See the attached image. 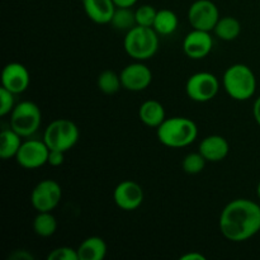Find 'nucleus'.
I'll use <instances>...</instances> for the list:
<instances>
[{"label": "nucleus", "instance_id": "obj_1", "mask_svg": "<svg viewBox=\"0 0 260 260\" xmlns=\"http://www.w3.org/2000/svg\"><path fill=\"white\" fill-rule=\"evenodd\" d=\"M218 229L229 241H248L260 231V206L249 198L233 200L221 211Z\"/></svg>", "mask_w": 260, "mask_h": 260}, {"label": "nucleus", "instance_id": "obj_2", "mask_svg": "<svg viewBox=\"0 0 260 260\" xmlns=\"http://www.w3.org/2000/svg\"><path fill=\"white\" fill-rule=\"evenodd\" d=\"M160 144L170 149H183L192 145L198 137V127L188 117H170L156 128Z\"/></svg>", "mask_w": 260, "mask_h": 260}, {"label": "nucleus", "instance_id": "obj_3", "mask_svg": "<svg viewBox=\"0 0 260 260\" xmlns=\"http://www.w3.org/2000/svg\"><path fill=\"white\" fill-rule=\"evenodd\" d=\"M222 84L228 95L238 102L249 101L256 91L255 74L245 63L229 66L223 74Z\"/></svg>", "mask_w": 260, "mask_h": 260}, {"label": "nucleus", "instance_id": "obj_4", "mask_svg": "<svg viewBox=\"0 0 260 260\" xmlns=\"http://www.w3.org/2000/svg\"><path fill=\"white\" fill-rule=\"evenodd\" d=\"M123 48L135 61H146L154 57L159 50V35L152 27L135 25L126 32Z\"/></svg>", "mask_w": 260, "mask_h": 260}, {"label": "nucleus", "instance_id": "obj_5", "mask_svg": "<svg viewBox=\"0 0 260 260\" xmlns=\"http://www.w3.org/2000/svg\"><path fill=\"white\" fill-rule=\"evenodd\" d=\"M79 137V127L68 118L53 119L43 132V141L46 142L48 149L60 150L63 152L73 149L78 144Z\"/></svg>", "mask_w": 260, "mask_h": 260}, {"label": "nucleus", "instance_id": "obj_6", "mask_svg": "<svg viewBox=\"0 0 260 260\" xmlns=\"http://www.w3.org/2000/svg\"><path fill=\"white\" fill-rule=\"evenodd\" d=\"M42 123L41 108L30 101H23L15 104L10 112L9 127L22 137H30L40 129Z\"/></svg>", "mask_w": 260, "mask_h": 260}, {"label": "nucleus", "instance_id": "obj_7", "mask_svg": "<svg viewBox=\"0 0 260 260\" xmlns=\"http://www.w3.org/2000/svg\"><path fill=\"white\" fill-rule=\"evenodd\" d=\"M220 90V80L208 71H200L188 78L185 83V93L188 98L197 103H207L217 95Z\"/></svg>", "mask_w": 260, "mask_h": 260}, {"label": "nucleus", "instance_id": "obj_8", "mask_svg": "<svg viewBox=\"0 0 260 260\" xmlns=\"http://www.w3.org/2000/svg\"><path fill=\"white\" fill-rule=\"evenodd\" d=\"M62 198V188L56 180L43 179L30 193V205L37 212H52Z\"/></svg>", "mask_w": 260, "mask_h": 260}, {"label": "nucleus", "instance_id": "obj_9", "mask_svg": "<svg viewBox=\"0 0 260 260\" xmlns=\"http://www.w3.org/2000/svg\"><path fill=\"white\" fill-rule=\"evenodd\" d=\"M50 149L43 140L29 139L23 141L14 157L18 165L27 170H35L47 164Z\"/></svg>", "mask_w": 260, "mask_h": 260}, {"label": "nucleus", "instance_id": "obj_10", "mask_svg": "<svg viewBox=\"0 0 260 260\" xmlns=\"http://www.w3.org/2000/svg\"><path fill=\"white\" fill-rule=\"evenodd\" d=\"M220 19V10L211 0H196L188 9V22L194 29L211 32Z\"/></svg>", "mask_w": 260, "mask_h": 260}, {"label": "nucleus", "instance_id": "obj_11", "mask_svg": "<svg viewBox=\"0 0 260 260\" xmlns=\"http://www.w3.org/2000/svg\"><path fill=\"white\" fill-rule=\"evenodd\" d=\"M122 88L128 91H142L150 86L152 81V73L144 61H135L128 63L119 73Z\"/></svg>", "mask_w": 260, "mask_h": 260}, {"label": "nucleus", "instance_id": "obj_12", "mask_svg": "<svg viewBox=\"0 0 260 260\" xmlns=\"http://www.w3.org/2000/svg\"><path fill=\"white\" fill-rule=\"evenodd\" d=\"M144 189L134 180H123L113 190V200L117 207L126 212L137 210L144 202Z\"/></svg>", "mask_w": 260, "mask_h": 260}, {"label": "nucleus", "instance_id": "obj_13", "mask_svg": "<svg viewBox=\"0 0 260 260\" xmlns=\"http://www.w3.org/2000/svg\"><path fill=\"white\" fill-rule=\"evenodd\" d=\"M213 48V38L211 32L193 28L183 40V52L192 60H202L207 57Z\"/></svg>", "mask_w": 260, "mask_h": 260}, {"label": "nucleus", "instance_id": "obj_14", "mask_svg": "<svg viewBox=\"0 0 260 260\" xmlns=\"http://www.w3.org/2000/svg\"><path fill=\"white\" fill-rule=\"evenodd\" d=\"M30 84V74L20 62H9L2 71V86L14 94H22Z\"/></svg>", "mask_w": 260, "mask_h": 260}, {"label": "nucleus", "instance_id": "obj_15", "mask_svg": "<svg viewBox=\"0 0 260 260\" xmlns=\"http://www.w3.org/2000/svg\"><path fill=\"white\" fill-rule=\"evenodd\" d=\"M198 151L207 161L218 162L226 159L230 151V145L228 140L221 135H210L200 142Z\"/></svg>", "mask_w": 260, "mask_h": 260}, {"label": "nucleus", "instance_id": "obj_16", "mask_svg": "<svg viewBox=\"0 0 260 260\" xmlns=\"http://www.w3.org/2000/svg\"><path fill=\"white\" fill-rule=\"evenodd\" d=\"M84 12L96 24H109L116 12L113 0H83Z\"/></svg>", "mask_w": 260, "mask_h": 260}, {"label": "nucleus", "instance_id": "obj_17", "mask_svg": "<svg viewBox=\"0 0 260 260\" xmlns=\"http://www.w3.org/2000/svg\"><path fill=\"white\" fill-rule=\"evenodd\" d=\"M139 118L145 126L157 128L167 118L165 108L159 101L149 99L145 101L139 108Z\"/></svg>", "mask_w": 260, "mask_h": 260}, {"label": "nucleus", "instance_id": "obj_18", "mask_svg": "<svg viewBox=\"0 0 260 260\" xmlns=\"http://www.w3.org/2000/svg\"><path fill=\"white\" fill-rule=\"evenodd\" d=\"M107 244L101 236H89L78 248L79 260H103L107 255Z\"/></svg>", "mask_w": 260, "mask_h": 260}, {"label": "nucleus", "instance_id": "obj_19", "mask_svg": "<svg viewBox=\"0 0 260 260\" xmlns=\"http://www.w3.org/2000/svg\"><path fill=\"white\" fill-rule=\"evenodd\" d=\"M22 139L23 137L10 127L3 128L0 132V157L3 160H9L17 156L18 150L23 142Z\"/></svg>", "mask_w": 260, "mask_h": 260}, {"label": "nucleus", "instance_id": "obj_20", "mask_svg": "<svg viewBox=\"0 0 260 260\" xmlns=\"http://www.w3.org/2000/svg\"><path fill=\"white\" fill-rule=\"evenodd\" d=\"M216 37L220 38L221 41H230L236 40L241 33V24L236 18L226 15V17H220L218 22L216 23L213 28Z\"/></svg>", "mask_w": 260, "mask_h": 260}, {"label": "nucleus", "instance_id": "obj_21", "mask_svg": "<svg viewBox=\"0 0 260 260\" xmlns=\"http://www.w3.org/2000/svg\"><path fill=\"white\" fill-rule=\"evenodd\" d=\"M178 25H179V19L173 10L160 9L157 10L152 28L159 36H170L178 29Z\"/></svg>", "mask_w": 260, "mask_h": 260}, {"label": "nucleus", "instance_id": "obj_22", "mask_svg": "<svg viewBox=\"0 0 260 260\" xmlns=\"http://www.w3.org/2000/svg\"><path fill=\"white\" fill-rule=\"evenodd\" d=\"M57 230V221L51 212H38L33 220V231L40 238H50Z\"/></svg>", "mask_w": 260, "mask_h": 260}, {"label": "nucleus", "instance_id": "obj_23", "mask_svg": "<svg viewBox=\"0 0 260 260\" xmlns=\"http://www.w3.org/2000/svg\"><path fill=\"white\" fill-rule=\"evenodd\" d=\"M109 24H112V27L117 30L128 32L135 25H137L135 10H132V8H116Z\"/></svg>", "mask_w": 260, "mask_h": 260}, {"label": "nucleus", "instance_id": "obj_24", "mask_svg": "<svg viewBox=\"0 0 260 260\" xmlns=\"http://www.w3.org/2000/svg\"><path fill=\"white\" fill-rule=\"evenodd\" d=\"M96 85L102 93L112 95L122 88L121 76L112 70H104L99 74L98 79H96Z\"/></svg>", "mask_w": 260, "mask_h": 260}, {"label": "nucleus", "instance_id": "obj_25", "mask_svg": "<svg viewBox=\"0 0 260 260\" xmlns=\"http://www.w3.org/2000/svg\"><path fill=\"white\" fill-rule=\"evenodd\" d=\"M206 162L207 160L203 157V155L198 152H189L184 156L182 161V169L183 172L187 173V174L196 175L200 174L201 172H203L206 167Z\"/></svg>", "mask_w": 260, "mask_h": 260}, {"label": "nucleus", "instance_id": "obj_26", "mask_svg": "<svg viewBox=\"0 0 260 260\" xmlns=\"http://www.w3.org/2000/svg\"><path fill=\"white\" fill-rule=\"evenodd\" d=\"M157 10L155 9L152 5L144 4L141 7L137 8L135 10V15H136V23L137 25H144V27H152L156 18Z\"/></svg>", "mask_w": 260, "mask_h": 260}, {"label": "nucleus", "instance_id": "obj_27", "mask_svg": "<svg viewBox=\"0 0 260 260\" xmlns=\"http://www.w3.org/2000/svg\"><path fill=\"white\" fill-rule=\"evenodd\" d=\"M48 260H79L78 249L71 246H58L47 255Z\"/></svg>", "mask_w": 260, "mask_h": 260}, {"label": "nucleus", "instance_id": "obj_28", "mask_svg": "<svg viewBox=\"0 0 260 260\" xmlns=\"http://www.w3.org/2000/svg\"><path fill=\"white\" fill-rule=\"evenodd\" d=\"M14 93L9 91L5 88H0V116L5 117L10 114V112L14 109L15 107V99Z\"/></svg>", "mask_w": 260, "mask_h": 260}, {"label": "nucleus", "instance_id": "obj_29", "mask_svg": "<svg viewBox=\"0 0 260 260\" xmlns=\"http://www.w3.org/2000/svg\"><path fill=\"white\" fill-rule=\"evenodd\" d=\"M65 161V152L60 150H50L47 164L51 167H61Z\"/></svg>", "mask_w": 260, "mask_h": 260}, {"label": "nucleus", "instance_id": "obj_30", "mask_svg": "<svg viewBox=\"0 0 260 260\" xmlns=\"http://www.w3.org/2000/svg\"><path fill=\"white\" fill-rule=\"evenodd\" d=\"M10 260H33L35 256L33 254H30L28 250H24V249H18V250H14L9 255Z\"/></svg>", "mask_w": 260, "mask_h": 260}, {"label": "nucleus", "instance_id": "obj_31", "mask_svg": "<svg viewBox=\"0 0 260 260\" xmlns=\"http://www.w3.org/2000/svg\"><path fill=\"white\" fill-rule=\"evenodd\" d=\"M182 260H206V256L202 253H198V251H193V253H187L184 255L180 256Z\"/></svg>", "mask_w": 260, "mask_h": 260}, {"label": "nucleus", "instance_id": "obj_32", "mask_svg": "<svg viewBox=\"0 0 260 260\" xmlns=\"http://www.w3.org/2000/svg\"><path fill=\"white\" fill-rule=\"evenodd\" d=\"M253 116L255 122L258 123V126L260 127V96L255 99L254 102V106H253Z\"/></svg>", "mask_w": 260, "mask_h": 260}, {"label": "nucleus", "instance_id": "obj_33", "mask_svg": "<svg viewBox=\"0 0 260 260\" xmlns=\"http://www.w3.org/2000/svg\"><path fill=\"white\" fill-rule=\"evenodd\" d=\"M117 8H132L139 0H113Z\"/></svg>", "mask_w": 260, "mask_h": 260}, {"label": "nucleus", "instance_id": "obj_34", "mask_svg": "<svg viewBox=\"0 0 260 260\" xmlns=\"http://www.w3.org/2000/svg\"><path fill=\"white\" fill-rule=\"evenodd\" d=\"M256 196H258V198L260 200V182H259L258 187H256Z\"/></svg>", "mask_w": 260, "mask_h": 260}, {"label": "nucleus", "instance_id": "obj_35", "mask_svg": "<svg viewBox=\"0 0 260 260\" xmlns=\"http://www.w3.org/2000/svg\"><path fill=\"white\" fill-rule=\"evenodd\" d=\"M80 2H83V0H80Z\"/></svg>", "mask_w": 260, "mask_h": 260}]
</instances>
